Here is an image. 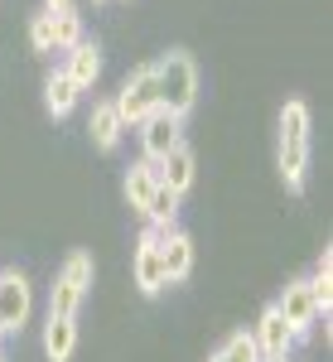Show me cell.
<instances>
[{
    "label": "cell",
    "instance_id": "cell-1",
    "mask_svg": "<svg viewBox=\"0 0 333 362\" xmlns=\"http://www.w3.org/2000/svg\"><path fill=\"white\" fill-rule=\"evenodd\" d=\"M276 169L290 194H305L309 174V107L300 97H290L280 107V131H276Z\"/></svg>",
    "mask_w": 333,
    "mask_h": 362
},
{
    "label": "cell",
    "instance_id": "cell-2",
    "mask_svg": "<svg viewBox=\"0 0 333 362\" xmlns=\"http://www.w3.org/2000/svg\"><path fill=\"white\" fill-rule=\"evenodd\" d=\"M155 83H160V107H165L169 116H184L194 112L198 102V68L194 58L184 54V49H169L160 63H155Z\"/></svg>",
    "mask_w": 333,
    "mask_h": 362
},
{
    "label": "cell",
    "instance_id": "cell-3",
    "mask_svg": "<svg viewBox=\"0 0 333 362\" xmlns=\"http://www.w3.org/2000/svg\"><path fill=\"white\" fill-rule=\"evenodd\" d=\"M87 285H92V256L73 251L63 261V271L54 280V295H49V319H78V309L87 300Z\"/></svg>",
    "mask_w": 333,
    "mask_h": 362
},
{
    "label": "cell",
    "instance_id": "cell-4",
    "mask_svg": "<svg viewBox=\"0 0 333 362\" xmlns=\"http://www.w3.org/2000/svg\"><path fill=\"white\" fill-rule=\"evenodd\" d=\"M111 107H116V116H121V126H126V131H131V126H140L150 112H160V83H155V63L136 68V73L121 83V92L111 97Z\"/></svg>",
    "mask_w": 333,
    "mask_h": 362
},
{
    "label": "cell",
    "instance_id": "cell-5",
    "mask_svg": "<svg viewBox=\"0 0 333 362\" xmlns=\"http://www.w3.org/2000/svg\"><path fill=\"white\" fill-rule=\"evenodd\" d=\"M136 131H140V150H145V160H150V165H160L174 145H184V121H179V116H169L165 107H160V112H150Z\"/></svg>",
    "mask_w": 333,
    "mask_h": 362
},
{
    "label": "cell",
    "instance_id": "cell-6",
    "mask_svg": "<svg viewBox=\"0 0 333 362\" xmlns=\"http://www.w3.org/2000/svg\"><path fill=\"white\" fill-rule=\"evenodd\" d=\"M276 309H280V319L290 324V334L295 338H305L324 314H319V305H314V290H309V280H290L285 290H280V300H276Z\"/></svg>",
    "mask_w": 333,
    "mask_h": 362
},
{
    "label": "cell",
    "instance_id": "cell-7",
    "mask_svg": "<svg viewBox=\"0 0 333 362\" xmlns=\"http://www.w3.org/2000/svg\"><path fill=\"white\" fill-rule=\"evenodd\" d=\"M29 309H34L29 280L20 276V271H0V324H5V334H20V329H25Z\"/></svg>",
    "mask_w": 333,
    "mask_h": 362
},
{
    "label": "cell",
    "instance_id": "cell-8",
    "mask_svg": "<svg viewBox=\"0 0 333 362\" xmlns=\"http://www.w3.org/2000/svg\"><path fill=\"white\" fill-rule=\"evenodd\" d=\"M136 285L145 290V295H160V290L169 285L165 261H160V232H155V227H145V232H140V247H136Z\"/></svg>",
    "mask_w": 333,
    "mask_h": 362
},
{
    "label": "cell",
    "instance_id": "cell-9",
    "mask_svg": "<svg viewBox=\"0 0 333 362\" xmlns=\"http://www.w3.org/2000/svg\"><path fill=\"white\" fill-rule=\"evenodd\" d=\"M251 343H256L261 358H276V353H290L300 338L290 334V324L280 319L276 305H266V309H261V319H256V329H251Z\"/></svg>",
    "mask_w": 333,
    "mask_h": 362
},
{
    "label": "cell",
    "instance_id": "cell-10",
    "mask_svg": "<svg viewBox=\"0 0 333 362\" xmlns=\"http://www.w3.org/2000/svg\"><path fill=\"white\" fill-rule=\"evenodd\" d=\"M160 261H165L169 285L174 280H189V271H194V242H189V232H179V227L160 232Z\"/></svg>",
    "mask_w": 333,
    "mask_h": 362
},
{
    "label": "cell",
    "instance_id": "cell-11",
    "mask_svg": "<svg viewBox=\"0 0 333 362\" xmlns=\"http://www.w3.org/2000/svg\"><path fill=\"white\" fill-rule=\"evenodd\" d=\"M63 73L73 78V87H78V92H87V87L102 78V49H97L92 39L73 44V49H68V63H63Z\"/></svg>",
    "mask_w": 333,
    "mask_h": 362
},
{
    "label": "cell",
    "instance_id": "cell-12",
    "mask_svg": "<svg viewBox=\"0 0 333 362\" xmlns=\"http://www.w3.org/2000/svg\"><path fill=\"white\" fill-rule=\"evenodd\" d=\"M194 169H198L194 165V150H189V145H174L165 160L155 165V174H160V184H165V189H174V194L184 198V189L194 184Z\"/></svg>",
    "mask_w": 333,
    "mask_h": 362
},
{
    "label": "cell",
    "instance_id": "cell-13",
    "mask_svg": "<svg viewBox=\"0 0 333 362\" xmlns=\"http://www.w3.org/2000/svg\"><path fill=\"white\" fill-rule=\"evenodd\" d=\"M87 131H92V145L111 155V150L121 145V131H126V126H121V116H116V107H111V102H97V107H92V116H87Z\"/></svg>",
    "mask_w": 333,
    "mask_h": 362
},
{
    "label": "cell",
    "instance_id": "cell-14",
    "mask_svg": "<svg viewBox=\"0 0 333 362\" xmlns=\"http://www.w3.org/2000/svg\"><path fill=\"white\" fill-rule=\"evenodd\" d=\"M78 348V319H49L44 324V353L49 362H68Z\"/></svg>",
    "mask_w": 333,
    "mask_h": 362
},
{
    "label": "cell",
    "instance_id": "cell-15",
    "mask_svg": "<svg viewBox=\"0 0 333 362\" xmlns=\"http://www.w3.org/2000/svg\"><path fill=\"white\" fill-rule=\"evenodd\" d=\"M155 189H160V174H155L150 160H136V165L126 169V203H131L136 213H145V203H150Z\"/></svg>",
    "mask_w": 333,
    "mask_h": 362
},
{
    "label": "cell",
    "instance_id": "cell-16",
    "mask_svg": "<svg viewBox=\"0 0 333 362\" xmlns=\"http://www.w3.org/2000/svg\"><path fill=\"white\" fill-rule=\"evenodd\" d=\"M140 218H145V223L155 227V232H169V227L179 223V194L160 184V189L150 194V203H145V213H140Z\"/></svg>",
    "mask_w": 333,
    "mask_h": 362
},
{
    "label": "cell",
    "instance_id": "cell-17",
    "mask_svg": "<svg viewBox=\"0 0 333 362\" xmlns=\"http://www.w3.org/2000/svg\"><path fill=\"white\" fill-rule=\"evenodd\" d=\"M44 107H49L54 116H68L73 107H78V87H73V78H68L63 68H58L54 78L44 83Z\"/></svg>",
    "mask_w": 333,
    "mask_h": 362
},
{
    "label": "cell",
    "instance_id": "cell-18",
    "mask_svg": "<svg viewBox=\"0 0 333 362\" xmlns=\"http://www.w3.org/2000/svg\"><path fill=\"white\" fill-rule=\"evenodd\" d=\"M309 290H314V305H319V314L329 319V305H333V251H329V247H324L319 266H314V276H309Z\"/></svg>",
    "mask_w": 333,
    "mask_h": 362
},
{
    "label": "cell",
    "instance_id": "cell-19",
    "mask_svg": "<svg viewBox=\"0 0 333 362\" xmlns=\"http://www.w3.org/2000/svg\"><path fill=\"white\" fill-rule=\"evenodd\" d=\"M49 20H54V44L68 54L73 44H83V20L73 15V10H49Z\"/></svg>",
    "mask_w": 333,
    "mask_h": 362
},
{
    "label": "cell",
    "instance_id": "cell-20",
    "mask_svg": "<svg viewBox=\"0 0 333 362\" xmlns=\"http://www.w3.org/2000/svg\"><path fill=\"white\" fill-rule=\"evenodd\" d=\"M208 362H261V353H256V343H251V334H232L227 343H222L218 353Z\"/></svg>",
    "mask_w": 333,
    "mask_h": 362
},
{
    "label": "cell",
    "instance_id": "cell-21",
    "mask_svg": "<svg viewBox=\"0 0 333 362\" xmlns=\"http://www.w3.org/2000/svg\"><path fill=\"white\" fill-rule=\"evenodd\" d=\"M29 44H34V54H54V20H49V10L44 15H34L29 20Z\"/></svg>",
    "mask_w": 333,
    "mask_h": 362
},
{
    "label": "cell",
    "instance_id": "cell-22",
    "mask_svg": "<svg viewBox=\"0 0 333 362\" xmlns=\"http://www.w3.org/2000/svg\"><path fill=\"white\" fill-rule=\"evenodd\" d=\"M49 10H73V0H44Z\"/></svg>",
    "mask_w": 333,
    "mask_h": 362
},
{
    "label": "cell",
    "instance_id": "cell-23",
    "mask_svg": "<svg viewBox=\"0 0 333 362\" xmlns=\"http://www.w3.org/2000/svg\"><path fill=\"white\" fill-rule=\"evenodd\" d=\"M261 362H290V353H276V358H261Z\"/></svg>",
    "mask_w": 333,
    "mask_h": 362
},
{
    "label": "cell",
    "instance_id": "cell-24",
    "mask_svg": "<svg viewBox=\"0 0 333 362\" xmlns=\"http://www.w3.org/2000/svg\"><path fill=\"white\" fill-rule=\"evenodd\" d=\"M0 338H5V324H0Z\"/></svg>",
    "mask_w": 333,
    "mask_h": 362
},
{
    "label": "cell",
    "instance_id": "cell-25",
    "mask_svg": "<svg viewBox=\"0 0 333 362\" xmlns=\"http://www.w3.org/2000/svg\"><path fill=\"white\" fill-rule=\"evenodd\" d=\"M92 5H102V0H92Z\"/></svg>",
    "mask_w": 333,
    "mask_h": 362
},
{
    "label": "cell",
    "instance_id": "cell-26",
    "mask_svg": "<svg viewBox=\"0 0 333 362\" xmlns=\"http://www.w3.org/2000/svg\"><path fill=\"white\" fill-rule=\"evenodd\" d=\"M0 362H5V358H0Z\"/></svg>",
    "mask_w": 333,
    "mask_h": 362
}]
</instances>
